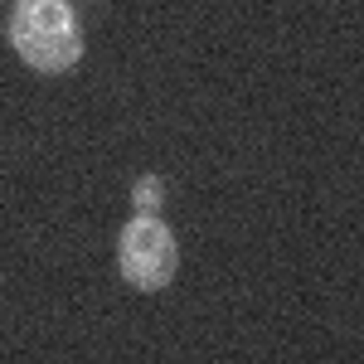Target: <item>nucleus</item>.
<instances>
[{"label": "nucleus", "instance_id": "1", "mask_svg": "<svg viewBox=\"0 0 364 364\" xmlns=\"http://www.w3.org/2000/svg\"><path fill=\"white\" fill-rule=\"evenodd\" d=\"M5 39L34 73H73L83 58V25L73 0H15L5 15Z\"/></svg>", "mask_w": 364, "mask_h": 364}, {"label": "nucleus", "instance_id": "2", "mask_svg": "<svg viewBox=\"0 0 364 364\" xmlns=\"http://www.w3.org/2000/svg\"><path fill=\"white\" fill-rule=\"evenodd\" d=\"M117 272L136 291H166L180 272V243L161 214H136L117 233Z\"/></svg>", "mask_w": 364, "mask_h": 364}, {"label": "nucleus", "instance_id": "3", "mask_svg": "<svg viewBox=\"0 0 364 364\" xmlns=\"http://www.w3.org/2000/svg\"><path fill=\"white\" fill-rule=\"evenodd\" d=\"M161 195H166V190H161V180H156V175H141V180H136V204H141V214H156Z\"/></svg>", "mask_w": 364, "mask_h": 364}]
</instances>
